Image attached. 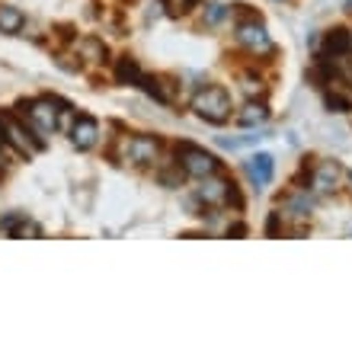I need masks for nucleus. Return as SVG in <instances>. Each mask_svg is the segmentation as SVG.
Here are the masks:
<instances>
[{
    "instance_id": "nucleus-20",
    "label": "nucleus",
    "mask_w": 352,
    "mask_h": 352,
    "mask_svg": "<svg viewBox=\"0 0 352 352\" xmlns=\"http://www.w3.org/2000/svg\"><path fill=\"white\" fill-rule=\"evenodd\" d=\"M224 16H228V7H224V3H208V10H205V26H218Z\"/></svg>"
},
{
    "instance_id": "nucleus-15",
    "label": "nucleus",
    "mask_w": 352,
    "mask_h": 352,
    "mask_svg": "<svg viewBox=\"0 0 352 352\" xmlns=\"http://www.w3.org/2000/svg\"><path fill=\"white\" fill-rule=\"evenodd\" d=\"M138 87L144 93H148L151 100H157V102H164V106H170V93L164 90V80L160 77H154V74H141L138 77Z\"/></svg>"
},
{
    "instance_id": "nucleus-2",
    "label": "nucleus",
    "mask_w": 352,
    "mask_h": 352,
    "mask_svg": "<svg viewBox=\"0 0 352 352\" xmlns=\"http://www.w3.org/2000/svg\"><path fill=\"white\" fill-rule=\"evenodd\" d=\"M192 109L199 119L212 122V125H221V122L231 119V93L224 87H205L192 96Z\"/></svg>"
},
{
    "instance_id": "nucleus-12",
    "label": "nucleus",
    "mask_w": 352,
    "mask_h": 352,
    "mask_svg": "<svg viewBox=\"0 0 352 352\" xmlns=\"http://www.w3.org/2000/svg\"><path fill=\"white\" fill-rule=\"evenodd\" d=\"M141 74H144V71H141L138 61H135L131 55H122L119 61H116V80H119V84L138 87V77H141Z\"/></svg>"
},
{
    "instance_id": "nucleus-27",
    "label": "nucleus",
    "mask_w": 352,
    "mask_h": 352,
    "mask_svg": "<svg viewBox=\"0 0 352 352\" xmlns=\"http://www.w3.org/2000/svg\"><path fill=\"white\" fill-rule=\"evenodd\" d=\"M349 183H352V173H349Z\"/></svg>"
},
{
    "instance_id": "nucleus-25",
    "label": "nucleus",
    "mask_w": 352,
    "mask_h": 352,
    "mask_svg": "<svg viewBox=\"0 0 352 352\" xmlns=\"http://www.w3.org/2000/svg\"><path fill=\"white\" fill-rule=\"evenodd\" d=\"M228 234H234V237H243V234H247V228H243V224H231V228H228Z\"/></svg>"
},
{
    "instance_id": "nucleus-24",
    "label": "nucleus",
    "mask_w": 352,
    "mask_h": 352,
    "mask_svg": "<svg viewBox=\"0 0 352 352\" xmlns=\"http://www.w3.org/2000/svg\"><path fill=\"white\" fill-rule=\"evenodd\" d=\"M10 170V160H7V148H0V176Z\"/></svg>"
},
{
    "instance_id": "nucleus-10",
    "label": "nucleus",
    "mask_w": 352,
    "mask_h": 352,
    "mask_svg": "<svg viewBox=\"0 0 352 352\" xmlns=\"http://www.w3.org/2000/svg\"><path fill=\"white\" fill-rule=\"evenodd\" d=\"M352 55V32L343 26L330 29L324 36V55L320 58H333V61H343V58Z\"/></svg>"
},
{
    "instance_id": "nucleus-11",
    "label": "nucleus",
    "mask_w": 352,
    "mask_h": 352,
    "mask_svg": "<svg viewBox=\"0 0 352 352\" xmlns=\"http://www.w3.org/2000/svg\"><path fill=\"white\" fill-rule=\"evenodd\" d=\"M247 173L256 186H269L272 183V173H276V157L272 154H256V157L247 160Z\"/></svg>"
},
{
    "instance_id": "nucleus-19",
    "label": "nucleus",
    "mask_w": 352,
    "mask_h": 352,
    "mask_svg": "<svg viewBox=\"0 0 352 352\" xmlns=\"http://www.w3.org/2000/svg\"><path fill=\"white\" fill-rule=\"evenodd\" d=\"M327 106H330V112H349L352 109V100L333 90V93H327Z\"/></svg>"
},
{
    "instance_id": "nucleus-23",
    "label": "nucleus",
    "mask_w": 352,
    "mask_h": 352,
    "mask_svg": "<svg viewBox=\"0 0 352 352\" xmlns=\"http://www.w3.org/2000/svg\"><path fill=\"white\" fill-rule=\"evenodd\" d=\"M266 234L272 237V234H278V212L269 214V221H266Z\"/></svg>"
},
{
    "instance_id": "nucleus-4",
    "label": "nucleus",
    "mask_w": 352,
    "mask_h": 352,
    "mask_svg": "<svg viewBox=\"0 0 352 352\" xmlns=\"http://www.w3.org/2000/svg\"><path fill=\"white\" fill-rule=\"evenodd\" d=\"M199 199H202L205 205H231L234 208H243V199H241V189H237V183L234 179H228V176H205L202 186H199Z\"/></svg>"
},
{
    "instance_id": "nucleus-22",
    "label": "nucleus",
    "mask_w": 352,
    "mask_h": 352,
    "mask_svg": "<svg viewBox=\"0 0 352 352\" xmlns=\"http://www.w3.org/2000/svg\"><path fill=\"white\" fill-rule=\"evenodd\" d=\"M243 90L250 93V96H253V93H256V96H263V93H266V87H263L260 77H243Z\"/></svg>"
},
{
    "instance_id": "nucleus-13",
    "label": "nucleus",
    "mask_w": 352,
    "mask_h": 352,
    "mask_svg": "<svg viewBox=\"0 0 352 352\" xmlns=\"http://www.w3.org/2000/svg\"><path fill=\"white\" fill-rule=\"evenodd\" d=\"M23 23H26V16H23L16 7L0 3V32H3V36H16L19 29H23Z\"/></svg>"
},
{
    "instance_id": "nucleus-5",
    "label": "nucleus",
    "mask_w": 352,
    "mask_h": 352,
    "mask_svg": "<svg viewBox=\"0 0 352 352\" xmlns=\"http://www.w3.org/2000/svg\"><path fill=\"white\" fill-rule=\"evenodd\" d=\"M0 122H3V131H7V141L10 148H16L19 154H26V157H32V154H38V151L45 148V138H38L36 131L29 129L26 122H16V116H0Z\"/></svg>"
},
{
    "instance_id": "nucleus-26",
    "label": "nucleus",
    "mask_w": 352,
    "mask_h": 352,
    "mask_svg": "<svg viewBox=\"0 0 352 352\" xmlns=\"http://www.w3.org/2000/svg\"><path fill=\"white\" fill-rule=\"evenodd\" d=\"M0 148H10V141H7V131H3V122H0Z\"/></svg>"
},
{
    "instance_id": "nucleus-8",
    "label": "nucleus",
    "mask_w": 352,
    "mask_h": 352,
    "mask_svg": "<svg viewBox=\"0 0 352 352\" xmlns=\"http://www.w3.org/2000/svg\"><path fill=\"white\" fill-rule=\"evenodd\" d=\"M311 189L314 192H333L336 186H340V179H343V167L336 164V160H320L314 170H311Z\"/></svg>"
},
{
    "instance_id": "nucleus-1",
    "label": "nucleus",
    "mask_w": 352,
    "mask_h": 352,
    "mask_svg": "<svg viewBox=\"0 0 352 352\" xmlns=\"http://www.w3.org/2000/svg\"><path fill=\"white\" fill-rule=\"evenodd\" d=\"M67 102H61L58 96H42V100L19 102V116L29 129L36 131L38 138H45L52 131H58V112L65 109Z\"/></svg>"
},
{
    "instance_id": "nucleus-6",
    "label": "nucleus",
    "mask_w": 352,
    "mask_h": 352,
    "mask_svg": "<svg viewBox=\"0 0 352 352\" xmlns=\"http://www.w3.org/2000/svg\"><path fill=\"white\" fill-rule=\"evenodd\" d=\"M234 36H237V42H241L250 55H272V38H269L266 26H263L260 19H241Z\"/></svg>"
},
{
    "instance_id": "nucleus-7",
    "label": "nucleus",
    "mask_w": 352,
    "mask_h": 352,
    "mask_svg": "<svg viewBox=\"0 0 352 352\" xmlns=\"http://www.w3.org/2000/svg\"><path fill=\"white\" fill-rule=\"evenodd\" d=\"M122 157L135 164V167H151L160 154V141L157 138H148V135H135V138H125L122 141Z\"/></svg>"
},
{
    "instance_id": "nucleus-16",
    "label": "nucleus",
    "mask_w": 352,
    "mask_h": 352,
    "mask_svg": "<svg viewBox=\"0 0 352 352\" xmlns=\"http://www.w3.org/2000/svg\"><path fill=\"white\" fill-rule=\"evenodd\" d=\"M77 52H80V58H87L90 65H100V61H106V45H102L100 38H84L80 45H77Z\"/></svg>"
},
{
    "instance_id": "nucleus-18",
    "label": "nucleus",
    "mask_w": 352,
    "mask_h": 352,
    "mask_svg": "<svg viewBox=\"0 0 352 352\" xmlns=\"http://www.w3.org/2000/svg\"><path fill=\"white\" fill-rule=\"evenodd\" d=\"M164 7L170 16H186L192 7H199V0H164Z\"/></svg>"
},
{
    "instance_id": "nucleus-21",
    "label": "nucleus",
    "mask_w": 352,
    "mask_h": 352,
    "mask_svg": "<svg viewBox=\"0 0 352 352\" xmlns=\"http://www.w3.org/2000/svg\"><path fill=\"white\" fill-rule=\"evenodd\" d=\"M26 221V212H13V214H3L0 218V231H7L10 237H13V231H16L19 224Z\"/></svg>"
},
{
    "instance_id": "nucleus-3",
    "label": "nucleus",
    "mask_w": 352,
    "mask_h": 352,
    "mask_svg": "<svg viewBox=\"0 0 352 352\" xmlns=\"http://www.w3.org/2000/svg\"><path fill=\"white\" fill-rule=\"evenodd\" d=\"M176 167L183 170L186 176H195V179H205V176H212L221 170V160L214 157L212 151L199 148V144H176Z\"/></svg>"
},
{
    "instance_id": "nucleus-9",
    "label": "nucleus",
    "mask_w": 352,
    "mask_h": 352,
    "mask_svg": "<svg viewBox=\"0 0 352 352\" xmlns=\"http://www.w3.org/2000/svg\"><path fill=\"white\" fill-rule=\"evenodd\" d=\"M67 131H71V141H74L77 151H90L100 141V122L93 119V116H77V122Z\"/></svg>"
},
{
    "instance_id": "nucleus-14",
    "label": "nucleus",
    "mask_w": 352,
    "mask_h": 352,
    "mask_svg": "<svg viewBox=\"0 0 352 352\" xmlns=\"http://www.w3.org/2000/svg\"><path fill=\"white\" fill-rule=\"evenodd\" d=\"M266 119H269V109L263 106V102H247V106L237 112V125H243V129H250V125H263Z\"/></svg>"
},
{
    "instance_id": "nucleus-17",
    "label": "nucleus",
    "mask_w": 352,
    "mask_h": 352,
    "mask_svg": "<svg viewBox=\"0 0 352 352\" xmlns=\"http://www.w3.org/2000/svg\"><path fill=\"white\" fill-rule=\"evenodd\" d=\"M285 208H292V214H298V218H307V214H311V208H314V202H311L307 195H288Z\"/></svg>"
}]
</instances>
